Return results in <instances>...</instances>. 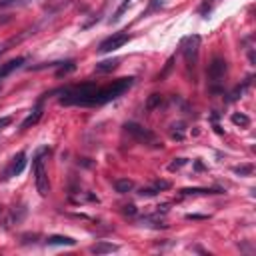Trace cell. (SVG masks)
Masks as SVG:
<instances>
[{
    "mask_svg": "<svg viewBox=\"0 0 256 256\" xmlns=\"http://www.w3.org/2000/svg\"><path fill=\"white\" fill-rule=\"evenodd\" d=\"M96 84L92 82H84L80 86H70L66 90H62L60 94V104L66 106H92V96L96 92Z\"/></svg>",
    "mask_w": 256,
    "mask_h": 256,
    "instance_id": "6da1fadb",
    "label": "cell"
},
{
    "mask_svg": "<svg viewBox=\"0 0 256 256\" xmlns=\"http://www.w3.org/2000/svg\"><path fill=\"white\" fill-rule=\"evenodd\" d=\"M132 82H134V78L128 76V78H118L108 86H98L94 96H92V106H100V104H106V102L122 96L132 86Z\"/></svg>",
    "mask_w": 256,
    "mask_h": 256,
    "instance_id": "7a4b0ae2",
    "label": "cell"
},
{
    "mask_svg": "<svg viewBox=\"0 0 256 256\" xmlns=\"http://www.w3.org/2000/svg\"><path fill=\"white\" fill-rule=\"evenodd\" d=\"M124 130H126L136 142H140V144H154V146H158L156 134H154L152 130H148V128H144V126H140V124H136V122H126V124H124Z\"/></svg>",
    "mask_w": 256,
    "mask_h": 256,
    "instance_id": "3957f363",
    "label": "cell"
},
{
    "mask_svg": "<svg viewBox=\"0 0 256 256\" xmlns=\"http://www.w3.org/2000/svg\"><path fill=\"white\" fill-rule=\"evenodd\" d=\"M34 184L40 196H48L50 192V182H48V174L44 170V162H42V154H38L34 158Z\"/></svg>",
    "mask_w": 256,
    "mask_h": 256,
    "instance_id": "277c9868",
    "label": "cell"
},
{
    "mask_svg": "<svg viewBox=\"0 0 256 256\" xmlns=\"http://www.w3.org/2000/svg\"><path fill=\"white\" fill-rule=\"evenodd\" d=\"M128 40H130V36H128L126 32H114L112 36H108L106 40H102V42H100L98 52H100V54H108V52H112V50L122 48Z\"/></svg>",
    "mask_w": 256,
    "mask_h": 256,
    "instance_id": "5b68a950",
    "label": "cell"
},
{
    "mask_svg": "<svg viewBox=\"0 0 256 256\" xmlns=\"http://www.w3.org/2000/svg\"><path fill=\"white\" fill-rule=\"evenodd\" d=\"M198 48H200V36L194 34V36H188V38L184 40L182 52H184V58H186V64H188V66H194V64H196Z\"/></svg>",
    "mask_w": 256,
    "mask_h": 256,
    "instance_id": "8992f818",
    "label": "cell"
},
{
    "mask_svg": "<svg viewBox=\"0 0 256 256\" xmlns=\"http://www.w3.org/2000/svg\"><path fill=\"white\" fill-rule=\"evenodd\" d=\"M226 70H228V62L222 56H216V58H212V62L208 66V78L212 82H220L226 76Z\"/></svg>",
    "mask_w": 256,
    "mask_h": 256,
    "instance_id": "52a82bcc",
    "label": "cell"
},
{
    "mask_svg": "<svg viewBox=\"0 0 256 256\" xmlns=\"http://www.w3.org/2000/svg\"><path fill=\"white\" fill-rule=\"evenodd\" d=\"M24 166H26V154H24V152H20L18 156H14V160H12L10 168L6 170V178H12V176H18V174H22Z\"/></svg>",
    "mask_w": 256,
    "mask_h": 256,
    "instance_id": "ba28073f",
    "label": "cell"
},
{
    "mask_svg": "<svg viewBox=\"0 0 256 256\" xmlns=\"http://www.w3.org/2000/svg\"><path fill=\"white\" fill-rule=\"evenodd\" d=\"M24 62H26V58H24V56H18V58H12V60H8V62L0 64V80H2V78H6L8 74H12L14 70H18Z\"/></svg>",
    "mask_w": 256,
    "mask_h": 256,
    "instance_id": "9c48e42d",
    "label": "cell"
},
{
    "mask_svg": "<svg viewBox=\"0 0 256 256\" xmlns=\"http://www.w3.org/2000/svg\"><path fill=\"white\" fill-rule=\"evenodd\" d=\"M40 118H42V104H38V106H36V108H34V110H32V112H30V114L24 118V122L20 124V128H22V130H26V128L34 126V124H36Z\"/></svg>",
    "mask_w": 256,
    "mask_h": 256,
    "instance_id": "30bf717a",
    "label": "cell"
},
{
    "mask_svg": "<svg viewBox=\"0 0 256 256\" xmlns=\"http://www.w3.org/2000/svg\"><path fill=\"white\" fill-rule=\"evenodd\" d=\"M46 242H48L50 246H74V244H76V240H74V238H70V236H62V234L48 236V238H46Z\"/></svg>",
    "mask_w": 256,
    "mask_h": 256,
    "instance_id": "8fae6325",
    "label": "cell"
},
{
    "mask_svg": "<svg viewBox=\"0 0 256 256\" xmlns=\"http://www.w3.org/2000/svg\"><path fill=\"white\" fill-rule=\"evenodd\" d=\"M120 64V58H110V60H102L96 64V72L98 74H106V72H112L116 66Z\"/></svg>",
    "mask_w": 256,
    "mask_h": 256,
    "instance_id": "7c38bea8",
    "label": "cell"
},
{
    "mask_svg": "<svg viewBox=\"0 0 256 256\" xmlns=\"http://www.w3.org/2000/svg\"><path fill=\"white\" fill-rule=\"evenodd\" d=\"M114 250H118V246L112 244V242H96V244L90 246L92 254H106V252H114Z\"/></svg>",
    "mask_w": 256,
    "mask_h": 256,
    "instance_id": "4fadbf2b",
    "label": "cell"
},
{
    "mask_svg": "<svg viewBox=\"0 0 256 256\" xmlns=\"http://www.w3.org/2000/svg\"><path fill=\"white\" fill-rule=\"evenodd\" d=\"M114 188H116L118 194H126V192H130V190L134 188V182H132L130 178H118V180L114 182Z\"/></svg>",
    "mask_w": 256,
    "mask_h": 256,
    "instance_id": "5bb4252c",
    "label": "cell"
},
{
    "mask_svg": "<svg viewBox=\"0 0 256 256\" xmlns=\"http://www.w3.org/2000/svg\"><path fill=\"white\" fill-rule=\"evenodd\" d=\"M230 120H232V124H236V126H242V128L250 126V118H248L246 114H240V112H234Z\"/></svg>",
    "mask_w": 256,
    "mask_h": 256,
    "instance_id": "9a60e30c",
    "label": "cell"
},
{
    "mask_svg": "<svg viewBox=\"0 0 256 256\" xmlns=\"http://www.w3.org/2000/svg\"><path fill=\"white\" fill-rule=\"evenodd\" d=\"M162 104V94H150L146 100V110H154Z\"/></svg>",
    "mask_w": 256,
    "mask_h": 256,
    "instance_id": "2e32d148",
    "label": "cell"
},
{
    "mask_svg": "<svg viewBox=\"0 0 256 256\" xmlns=\"http://www.w3.org/2000/svg\"><path fill=\"white\" fill-rule=\"evenodd\" d=\"M248 86H250V78H246V82H244L242 86H236V88L230 92V100H238V98L244 94V90H246Z\"/></svg>",
    "mask_w": 256,
    "mask_h": 256,
    "instance_id": "e0dca14e",
    "label": "cell"
},
{
    "mask_svg": "<svg viewBox=\"0 0 256 256\" xmlns=\"http://www.w3.org/2000/svg\"><path fill=\"white\" fill-rule=\"evenodd\" d=\"M234 172L240 176H250L254 172V166L252 164H240V166H234Z\"/></svg>",
    "mask_w": 256,
    "mask_h": 256,
    "instance_id": "ac0fdd59",
    "label": "cell"
},
{
    "mask_svg": "<svg viewBox=\"0 0 256 256\" xmlns=\"http://www.w3.org/2000/svg\"><path fill=\"white\" fill-rule=\"evenodd\" d=\"M182 194H216V190H208V188H184Z\"/></svg>",
    "mask_w": 256,
    "mask_h": 256,
    "instance_id": "d6986e66",
    "label": "cell"
},
{
    "mask_svg": "<svg viewBox=\"0 0 256 256\" xmlns=\"http://www.w3.org/2000/svg\"><path fill=\"white\" fill-rule=\"evenodd\" d=\"M172 138H176V140H182L184 138V126L182 124H172Z\"/></svg>",
    "mask_w": 256,
    "mask_h": 256,
    "instance_id": "ffe728a7",
    "label": "cell"
},
{
    "mask_svg": "<svg viewBox=\"0 0 256 256\" xmlns=\"http://www.w3.org/2000/svg\"><path fill=\"white\" fill-rule=\"evenodd\" d=\"M128 4H130V0H124V2H122V4L118 6V10H116V12H114V16H112V22L120 20V16H122V14H124V10L128 8Z\"/></svg>",
    "mask_w": 256,
    "mask_h": 256,
    "instance_id": "44dd1931",
    "label": "cell"
},
{
    "mask_svg": "<svg viewBox=\"0 0 256 256\" xmlns=\"http://www.w3.org/2000/svg\"><path fill=\"white\" fill-rule=\"evenodd\" d=\"M184 164H186V158H174V162H170V164H168V170H170V172H174V170L182 168Z\"/></svg>",
    "mask_w": 256,
    "mask_h": 256,
    "instance_id": "7402d4cb",
    "label": "cell"
},
{
    "mask_svg": "<svg viewBox=\"0 0 256 256\" xmlns=\"http://www.w3.org/2000/svg\"><path fill=\"white\" fill-rule=\"evenodd\" d=\"M74 68H76V66H74V62H66V66L58 68V72H56V74H58V76H66V74H68V72H72Z\"/></svg>",
    "mask_w": 256,
    "mask_h": 256,
    "instance_id": "603a6c76",
    "label": "cell"
},
{
    "mask_svg": "<svg viewBox=\"0 0 256 256\" xmlns=\"http://www.w3.org/2000/svg\"><path fill=\"white\" fill-rule=\"evenodd\" d=\"M172 64H174V58H168V62H166V66H164V70L158 74V80H162V78H166V74L170 72V68H172Z\"/></svg>",
    "mask_w": 256,
    "mask_h": 256,
    "instance_id": "cb8c5ba5",
    "label": "cell"
},
{
    "mask_svg": "<svg viewBox=\"0 0 256 256\" xmlns=\"http://www.w3.org/2000/svg\"><path fill=\"white\" fill-rule=\"evenodd\" d=\"M154 188L156 190H166V188H170V182L168 180H156L154 182Z\"/></svg>",
    "mask_w": 256,
    "mask_h": 256,
    "instance_id": "d4e9b609",
    "label": "cell"
},
{
    "mask_svg": "<svg viewBox=\"0 0 256 256\" xmlns=\"http://www.w3.org/2000/svg\"><path fill=\"white\" fill-rule=\"evenodd\" d=\"M124 214H126V216H134V214H136V206H134V204L124 206Z\"/></svg>",
    "mask_w": 256,
    "mask_h": 256,
    "instance_id": "484cf974",
    "label": "cell"
},
{
    "mask_svg": "<svg viewBox=\"0 0 256 256\" xmlns=\"http://www.w3.org/2000/svg\"><path fill=\"white\" fill-rule=\"evenodd\" d=\"M10 122H12V118H10V116H2V118H0V130H2L4 126H8Z\"/></svg>",
    "mask_w": 256,
    "mask_h": 256,
    "instance_id": "4316f807",
    "label": "cell"
},
{
    "mask_svg": "<svg viewBox=\"0 0 256 256\" xmlns=\"http://www.w3.org/2000/svg\"><path fill=\"white\" fill-rule=\"evenodd\" d=\"M162 2H164V0H154V2L150 4V8H148V12H152V10H156L158 6H162Z\"/></svg>",
    "mask_w": 256,
    "mask_h": 256,
    "instance_id": "83f0119b",
    "label": "cell"
},
{
    "mask_svg": "<svg viewBox=\"0 0 256 256\" xmlns=\"http://www.w3.org/2000/svg\"><path fill=\"white\" fill-rule=\"evenodd\" d=\"M14 0H0V6H8V4H12Z\"/></svg>",
    "mask_w": 256,
    "mask_h": 256,
    "instance_id": "f1b7e54d",
    "label": "cell"
},
{
    "mask_svg": "<svg viewBox=\"0 0 256 256\" xmlns=\"http://www.w3.org/2000/svg\"><path fill=\"white\" fill-rule=\"evenodd\" d=\"M0 214H2V206H0Z\"/></svg>",
    "mask_w": 256,
    "mask_h": 256,
    "instance_id": "f546056e",
    "label": "cell"
}]
</instances>
